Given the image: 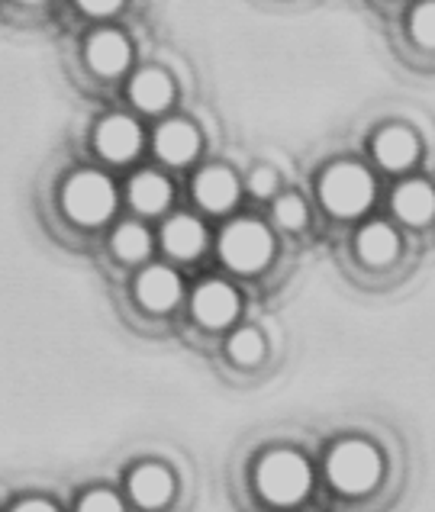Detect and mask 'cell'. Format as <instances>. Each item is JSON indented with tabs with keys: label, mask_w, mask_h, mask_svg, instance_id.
Masks as SVG:
<instances>
[{
	"label": "cell",
	"mask_w": 435,
	"mask_h": 512,
	"mask_svg": "<svg viewBox=\"0 0 435 512\" xmlns=\"http://www.w3.org/2000/svg\"><path fill=\"white\" fill-rule=\"evenodd\" d=\"M133 100L136 107L142 110H162L168 100H171V81L162 75V71H142V75L133 81Z\"/></svg>",
	"instance_id": "ac0fdd59"
},
{
	"label": "cell",
	"mask_w": 435,
	"mask_h": 512,
	"mask_svg": "<svg viewBox=\"0 0 435 512\" xmlns=\"http://www.w3.org/2000/svg\"><path fill=\"white\" fill-rule=\"evenodd\" d=\"M381 477V455L368 442H342L329 455V480L342 493H365Z\"/></svg>",
	"instance_id": "7a4b0ae2"
},
{
	"label": "cell",
	"mask_w": 435,
	"mask_h": 512,
	"mask_svg": "<svg viewBox=\"0 0 435 512\" xmlns=\"http://www.w3.org/2000/svg\"><path fill=\"white\" fill-rule=\"evenodd\" d=\"M171 490H174V480L165 467L158 464H145L133 474L129 480V493H133V500L145 509H158L171 500Z\"/></svg>",
	"instance_id": "ba28073f"
},
{
	"label": "cell",
	"mask_w": 435,
	"mask_h": 512,
	"mask_svg": "<svg viewBox=\"0 0 435 512\" xmlns=\"http://www.w3.org/2000/svg\"><path fill=\"white\" fill-rule=\"evenodd\" d=\"M139 126L126 116H110L107 123H100L97 129V149L104 152L110 162H126L139 152Z\"/></svg>",
	"instance_id": "52a82bcc"
},
{
	"label": "cell",
	"mask_w": 435,
	"mask_h": 512,
	"mask_svg": "<svg viewBox=\"0 0 435 512\" xmlns=\"http://www.w3.org/2000/svg\"><path fill=\"white\" fill-rule=\"evenodd\" d=\"M155 149L171 165L191 162L194 152H197V133H194V126H187L181 120L165 123L162 129H158V136H155Z\"/></svg>",
	"instance_id": "8fae6325"
},
{
	"label": "cell",
	"mask_w": 435,
	"mask_h": 512,
	"mask_svg": "<svg viewBox=\"0 0 435 512\" xmlns=\"http://www.w3.org/2000/svg\"><path fill=\"white\" fill-rule=\"evenodd\" d=\"M87 58H91L94 71H100V75H116V71H123L129 62V46L123 36L100 33L91 39V46H87Z\"/></svg>",
	"instance_id": "4fadbf2b"
},
{
	"label": "cell",
	"mask_w": 435,
	"mask_h": 512,
	"mask_svg": "<svg viewBox=\"0 0 435 512\" xmlns=\"http://www.w3.org/2000/svg\"><path fill=\"white\" fill-rule=\"evenodd\" d=\"M394 210L403 223H426V219L435 213V194L426 187V184H403L397 194H394Z\"/></svg>",
	"instance_id": "9a60e30c"
},
{
	"label": "cell",
	"mask_w": 435,
	"mask_h": 512,
	"mask_svg": "<svg viewBox=\"0 0 435 512\" xmlns=\"http://www.w3.org/2000/svg\"><path fill=\"white\" fill-rule=\"evenodd\" d=\"M113 248H116V255H120L123 261H139L145 252H149V232H145L142 226H136V223H126V226L116 229Z\"/></svg>",
	"instance_id": "d6986e66"
},
{
	"label": "cell",
	"mask_w": 435,
	"mask_h": 512,
	"mask_svg": "<svg viewBox=\"0 0 435 512\" xmlns=\"http://www.w3.org/2000/svg\"><path fill=\"white\" fill-rule=\"evenodd\" d=\"M413 36L416 42L435 49V4H423L413 13Z\"/></svg>",
	"instance_id": "7402d4cb"
},
{
	"label": "cell",
	"mask_w": 435,
	"mask_h": 512,
	"mask_svg": "<svg viewBox=\"0 0 435 512\" xmlns=\"http://www.w3.org/2000/svg\"><path fill=\"white\" fill-rule=\"evenodd\" d=\"M274 216H278V223L284 229H300L307 223V207H303L300 197H281L278 207H274Z\"/></svg>",
	"instance_id": "44dd1931"
},
{
	"label": "cell",
	"mask_w": 435,
	"mask_h": 512,
	"mask_svg": "<svg viewBox=\"0 0 435 512\" xmlns=\"http://www.w3.org/2000/svg\"><path fill=\"white\" fill-rule=\"evenodd\" d=\"M258 490L265 500L287 506L297 503L310 490V467L294 451H271L258 464Z\"/></svg>",
	"instance_id": "6da1fadb"
},
{
	"label": "cell",
	"mask_w": 435,
	"mask_h": 512,
	"mask_svg": "<svg viewBox=\"0 0 435 512\" xmlns=\"http://www.w3.org/2000/svg\"><path fill=\"white\" fill-rule=\"evenodd\" d=\"M319 194H323V203L339 216H355L371 203L374 184L368 178L365 168L358 165H336L326 171L323 184H319Z\"/></svg>",
	"instance_id": "3957f363"
},
{
	"label": "cell",
	"mask_w": 435,
	"mask_h": 512,
	"mask_svg": "<svg viewBox=\"0 0 435 512\" xmlns=\"http://www.w3.org/2000/svg\"><path fill=\"white\" fill-rule=\"evenodd\" d=\"M220 255L226 265H232L236 271H255L265 265L271 255V236L265 232V226L242 219V223H232L223 232Z\"/></svg>",
	"instance_id": "5b68a950"
},
{
	"label": "cell",
	"mask_w": 435,
	"mask_h": 512,
	"mask_svg": "<svg viewBox=\"0 0 435 512\" xmlns=\"http://www.w3.org/2000/svg\"><path fill=\"white\" fill-rule=\"evenodd\" d=\"M249 184H252V190H255L258 197H268L271 190L278 187V174H274L271 168H258V171L252 174V181H249Z\"/></svg>",
	"instance_id": "cb8c5ba5"
},
{
	"label": "cell",
	"mask_w": 435,
	"mask_h": 512,
	"mask_svg": "<svg viewBox=\"0 0 435 512\" xmlns=\"http://www.w3.org/2000/svg\"><path fill=\"white\" fill-rule=\"evenodd\" d=\"M229 351L239 364H255L261 358V351H265V345H261V335L255 329H242V332L232 335Z\"/></svg>",
	"instance_id": "ffe728a7"
},
{
	"label": "cell",
	"mask_w": 435,
	"mask_h": 512,
	"mask_svg": "<svg viewBox=\"0 0 435 512\" xmlns=\"http://www.w3.org/2000/svg\"><path fill=\"white\" fill-rule=\"evenodd\" d=\"M374 155H377V162H381L384 168L400 171L416 158V139H413L410 129H400V126L384 129V133L377 136V142H374Z\"/></svg>",
	"instance_id": "7c38bea8"
},
{
	"label": "cell",
	"mask_w": 435,
	"mask_h": 512,
	"mask_svg": "<svg viewBox=\"0 0 435 512\" xmlns=\"http://www.w3.org/2000/svg\"><path fill=\"white\" fill-rule=\"evenodd\" d=\"M165 248L174 255V258H194L200 248H203V226L191 216H174L168 219L165 226Z\"/></svg>",
	"instance_id": "5bb4252c"
},
{
	"label": "cell",
	"mask_w": 435,
	"mask_h": 512,
	"mask_svg": "<svg viewBox=\"0 0 435 512\" xmlns=\"http://www.w3.org/2000/svg\"><path fill=\"white\" fill-rule=\"evenodd\" d=\"M181 297V277L168 268H149L139 277V300L149 310H171Z\"/></svg>",
	"instance_id": "9c48e42d"
},
{
	"label": "cell",
	"mask_w": 435,
	"mask_h": 512,
	"mask_svg": "<svg viewBox=\"0 0 435 512\" xmlns=\"http://www.w3.org/2000/svg\"><path fill=\"white\" fill-rule=\"evenodd\" d=\"M194 194L200 200V207L220 213V210H226V207L236 203L239 187H236V178H232L226 168H207L203 174H197Z\"/></svg>",
	"instance_id": "30bf717a"
},
{
	"label": "cell",
	"mask_w": 435,
	"mask_h": 512,
	"mask_svg": "<svg viewBox=\"0 0 435 512\" xmlns=\"http://www.w3.org/2000/svg\"><path fill=\"white\" fill-rule=\"evenodd\" d=\"M78 512H123V506H120V500H116L113 493L97 490V493H87L84 496V503H81Z\"/></svg>",
	"instance_id": "603a6c76"
},
{
	"label": "cell",
	"mask_w": 435,
	"mask_h": 512,
	"mask_svg": "<svg viewBox=\"0 0 435 512\" xmlns=\"http://www.w3.org/2000/svg\"><path fill=\"white\" fill-rule=\"evenodd\" d=\"M239 310V297L229 284L210 281L194 294V316L203 326H226Z\"/></svg>",
	"instance_id": "8992f818"
},
{
	"label": "cell",
	"mask_w": 435,
	"mask_h": 512,
	"mask_svg": "<svg viewBox=\"0 0 435 512\" xmlns=\"http://www.w3.org/2000/svg\"><path fill=\"white\" fill-rule=\"evenodd\" d=\"M113 203H116L113 184L97 171L75 174L65 187V210L71 213V219H78V223H87V226L100 223V219H107L113 213Z\"/></svg>",
	"instance_id": "277c9868"
},
{
	"label": "cell",
	"mask_w": 435,
	"mask_h": 512,
	"mask_svg": "<svg viewBox=\"0 0 435 512\" xmlns=\"http://www.w3.org/2000/svg\"><path fill=\"white\" fill-rule=\"evenodd\" d=\"M87 13H94V17H107V13L116 10V4H81Z\"/></svg>",
	"instance_id": "484cf974"
},
{
	"label": "cell",
	"mask_w": 435,
	"mask_h": 512,
	"mask_svg": "<svg viewBox=\"0 0 435 512\" xmlns=\"http://www.w3.org/2000/svg\"><path fill=\"white\" fill-rule=\"evenodd\" d=\"M17 512H55V506L42 503V500H33V503H23V506H17Z\"/></svg>",
	"instance_id": "d4e9b609"
},
{
	"label": "cell",
	"mask_w": 435,
	"mask_h": 512,
	"mask_svg": "<svg viewBox=\"0 0 435 512\" xmlns=\"http://www.w3.org/2000/svg\"><path fill=\"white\" fill-rule=\"evenodd\" d=\"M397 245L400 242L394 236V229L384 223H371L368 229H361V236H358V252L368 265H387V261H394Z\"/></svg>",
	"instance_id": "2e32d148"
},
{
	"label": "cell",
	"mask_w": 435,
	"mask_h": 512,
	"mask_svg": "<svg viewBox=\"0 0 435 512\" xmlns=\"http://www.w3.org/2000/svg\"><path fill=\"white\" fill-rule=\"evenodd\" d=\"M129 197H133V207L139 213H158V210H165L171 190H168L165 178H158V174L145 171V174H139V178L133 181V187H129Z\"/></svg>",
	"instance_id": "e0dca14e"
}]
</instances>
